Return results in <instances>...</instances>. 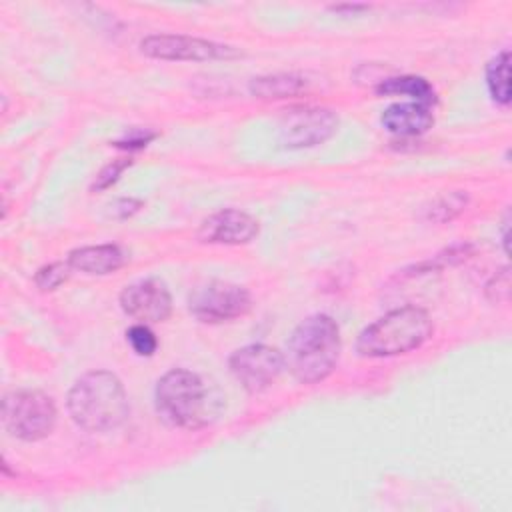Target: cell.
I'll return each mask as SVG.
<instances>
[{
	"label": "cell",
	"mask_w": 512,
	"mask_h": 512,
	"mask_svg": "<svg viewBox=\"0 0 512 512\" xmlns=\"http://www.w3.org/2000/svg\"><path fill=\"white\" fill-rule=\"evenodd\" d=\"M340 348L342 340L336 320L328 314H312L292 330L284 366L300 384H318L334 372Z\"/></svg>",
	"instance_id": "6da1fadb"
},
{
	"label": "cell",
	"mask_w": 512,
	"mask_h": 512,
	"mask_svg": "<svg viewBox=\"0 0 512 512\" xmlns=\"http://www.w3.org/2000/svg\"><path fill=\"white\" fill-rule=\"evenodd\" d=\"M128 410L124 384L108 370L86 372L68 392L70 418L88 432L118 428L126 420Z\"/></svg>",
	"instance_id": "7a4b0ae2"
},
{
	"label": "cell",
	"mask_w": 512,
	"mask_h": 512,
	"mask_svg": "<svg viewBox=\"0 0 512 512\" xmlns=\"http://www.w3.org/2000/svg\"><path fill=\"white\" fill-rule=\"evenodd\" d=\"M430 314L420 306H402L368 324L356 340L364 358H386L412 352L432 336Z\"/></svg>",
	"instance_id": "3957f363"
},
{
	"label": "cell",
	"mask_w": 512,
	"mask_h": 512,
	"mask_svg": "<svg viewBox=\"0 0 512 512\" xmlns=\"http://www.w3.org/2000/svg\"><path fill=\"white\" fill-rule=\"evenodd\" d=\"M204 380L186 368L168 370L154 388V406L172 428L196 430L210 422L212 402Z\"/></svg>",
	"instance_id": "277c9868"
},
{
	"label": "cell",
	"mask_w": 512,
	"mask_h": 512,
	"mask_svg": "<svg viewBox=\"0 0 512 512\" xmlns=\"http://www.w3.org/2000/svg\"><path fill=\"white\" fill-rule=\"evenodd\" d=\"M54 400L40 390H14L2 400L4 428L24 442L46 438L56 426Z\"/></svg>",
	"instance_id": "5b68a950"
},
{
	"label": "cell",
	"mask_w": 512,
	"mask_h": 512,
	"mask_svg": "<svg viewBox=\"0 0 512 512\" xmlns=\"http://www.w3.org/2000/svg\"><path fill=\"white\" fill-rule=\"evenodd\" d=\"M252 308L250 292L234 282L210 280L198 286L188 298L190 314L206 324L230 322L248 314Z\"/></svg>",
	"instance_id": "8992f818"
},
{
	"label": "cell",
	"mask_w": 512,
	"mask_h": 512,
	"mask_svg": "<svg viewBox=\"0 0 512 512\" xmlns=\"http://www.w3.org/2000/svg\"><path fill=\"white\" fill-rule=\"evenodd\" d=\"M338 128V116L328 108L296 106L278 122V140L284 148H312L326 142Z\"/></svg>",
	"instance_id": "52a82bcc"
},
{
	"label": "cell",
	"mask_w": 512,
	"mask_h": 512,
	"mask_svg": "<svg viewBox=\"0 0 512 512\" xmlns=\"http://www.w3.org/2000/svg\"><path fill=\"white\" fill-rule=\"evenodd\" d=\"M230 372L248 394L268 390L282 374L284 354L268 344H246L232 352L228 360Z\"/></svg>",
	"instance_id": "ba28073f"
},
{
	"label": "cell",
	"mask_w": 512,
	"mask_h": 512,
	"mask_svg": "<svg viewBox=\"0 0 512 512\" xmlns=\"http://www.w3.org/2000/svg\"><path fill=\"white\" fill-rule=\"evenodd\" d=\"M142 54L158 60H186V62H208L236 58L238 52L232 46L218 44L204 38L184 34H150L140 42Z\"/></svg>",
	"instance_id": "9c48e42d"
},
{
	"label": "cell",
	"mask_w": 512,
	"mask_h": 512,
	"mask_svg": "<svg viewBox=\"0 0 512 512\" xmlns=\"http://www.w3.org/2000/svg\"><path fill=\"white\" fill-rule=\"evenodd\" d=\"M120 308L142 324L162 322L172 312V296L162 280L144 278L128 284L120 292Z\"/></svg>",
	"instance_id": "30bf717a"
},
{
	"label": "cell",
	"mask_w": 512,
	"mask_h": 512,
	"mask_svg": "<svg viewBox=\"0 0 512 512\" xmlns=\"http://www.w3.org/2000/svg\"><path fill=\"white\" fill-rule=\"evenodd\" d=\"M196 236L204 244H246L258 236V220L236 208L218 210L202 220Z\"/></svg>",
	"instance_id": "8fae6325"
},
{
	"label": "cell",
	"mask_w": 512,
	"mask_h": 512,
	"mask_svg": "<svg viewBox=\"0 0 512 512\" xmlns=\"http://www.w3.org/2000/svg\"><path fill=\"white\" fill-rule=\"evenodd\" d=\"M380 124L398 138H418L432 128L434 114L432 108L418 102H396L382 112Z\"/></svg>",
	"instance_id": "7c38bea8"
},
{
	"label": "cell",
	"mask_w": 512,
	"mask_h": 512,
	"mask_svg": "<svg viewBox=\"0 0 512 512\" xmlns=\"http://www.w3.org/2000/svg\"><path fill=\"white\" fill-rule=\"evenodd\" d=\"M66 262L72 266V270L104 276L122 268L126 262V254L116 244H96L72 250Z\"/></svg>",
	"instance_id": "4fadbf2b"
},
{
	"label": "cell",
	"mask_w": 512,
	"mask_h": 512,
	"mask_svg": "<svg viewBox=\"0 0 512 512\" xmlns=\"http://www.w3.org/2000/svg\"><path fill=\"white\" fill-rule=\"evenodd\" d=\"M378 96H408L410 102H418L422 106H436L438 98L432 88V84L422 78V76H394V78H384L376 86Z\"/></svg>",
	"instance_id": "5bb4252c"
},
{
	"label": "cell",
	"mask_w": 512,
	"mask_h": 512,
	"mask_svg": "<svg viewBox=\"0 0 512 512\" xmlns=\"http://www.w3.org/2000/svg\"><path fill=\"white\" fill-rule=\"evenodd\" d=\"M248 88H250V94L256 98L280 100V98H290L300 94L306 88V80L300 74L278 72V74L252 78Z\"/></svg>",
	"instance_id": "9a60e30c"
},
{
	"label": "cell",
	"mask_w": 512,
	"mask_h": 512,
	"mask_svg": "<svg viewBox=\"0 0 512 512\" xmlns=\"http://www.w3.org/2000/svg\"><path fill=\"white\" fill-rule=\"evenodd\" d=\"M486 86L492 100L500 106L510 104V54L502 50L486 66Z\"/></svg>",
	"instance_id": "2e32d148"
},
{
	"label": "cell",
	"mask_w": 512,
	"mask_h": 512,
	"mask_svg": "<svg viewBox=\"0 0 512 512\" xmlns=\"http://www.w3.org/2000/svg\"><path fill=\"white\" fill-rule=\"evenodd\" d=\"M468 196L462 192H450L432 202L430 208H426V218L434 222H448L456 218L466 208Z\"/></svg>",
	"instance_id": "e0dca14e"
},
{
	"label": "cell",
	"mask_w": 512,
	"mask_h": 512,
	"mask_svg": "<svg viewBox=\"0 0 512 512\" xmlns=\"http://www.w3.org/2000/svg\"><path fill=\"white\" fill-rule=\"evenodd\" d=\"M70 270H72V266L68 262H52V264H48V266H44L36 272L34 282L44 292L46 290H56L58 286L68 282Z\"/></svg>",
	"instance_id": "ac0fdd59"
},
{
	"label": "cell",
	"mask_w": 512,
	"mask_h": 512,
	"mask_svg": "<svg viewBox=\"0 0 512 512\" xmlns=\"http://www.w3.org/2000/svg\"><path fill=\"white\" fill-rule=\"evenodd\" d=\"M126 340L130 342L132 350L138 356H152L156 352V348H158V340H156L154 332L146 324H142V322H138V324L128 328Z\"/></svg>",
	"instance_id": "d6986e66"
},
{
	"label": "cell",
	"mask_w": 512,
	"mask_h": 512,
	"mask_svg": "<svg viewBox=\"0 0 512 512\" xmlns=\"http://www.w3.org/2000/svg\"><path fill=\"white\" fill-rule=\"evenodd\" d=\"M130 164H132L130 158H118V160L110 162V164H108L106 168H102V172L96 176V180H94V184H92V190H106V188H110Z\"/></svg>",
	"instance_id": "ffe728a7"
},
{
	"label": "cell",
	"mask_w": 512,
	"mask_h": 512,
	"mask_svg": "<svg viewBox=\"0 0 512 512\" xmlns=\"http://www.w3.org/2000/svg\"><path fill=\"white\" fill-rule=\"evenodd\" d=\"M486 294L492 302H506L510 296V272L508 268H502L492 276V280L486 284Z\"/></svg>",
	"instance_id": "44dd1931"
},
{
	"label": "cell",
	"mask_w": 512,
	"mask_h": 512,
	"mask_svg": "<svg viewBox=\"0 0 512 512\" xmlns=\"http://www.w3.org/2000/svg\"><path fill=\"white\" fill-rule=\"evenodd\" d=\"M156 134L150 130H130L124 134V138H120L118 142H114V146L118 148H126V150H136V148H144Z\"/></svg>",
	"instance_id": "7402d4cb"
},
{
	"label": "cell",
	"mask_w": 512,
	"mask_h": 512,
	"mask_svg": "<svg viewBox=\"0 0 512 512\" xmlns=\"http://www.w3.org/2000/svg\"><path fill=\"white\" fill-rule=\"evenodd\" d=\"M142 206V202L140 200H132V198H124V200H118L112 208H114V214L118 216V218H126V216H132L134 212H138V208Z\"/></svg>",
	"instance_id": "603a6c76"
},
{
	"label": "cell",
	"mask_w": 512,
	"mask_h": 512,
	"mask_svg": "<svg viewBox=\"0 0 512 512\" xmlns=\"http://www.w3.org/2000/svg\"><path fill=\"white\" fill-rule=\"evenodd\" d=\"M508 228H510V218H508V214L504 216V222H502V246H504V252L508 254Z\"/></svg>",
	"instance_id": "cb8c5ba5"
}]
</instances>
